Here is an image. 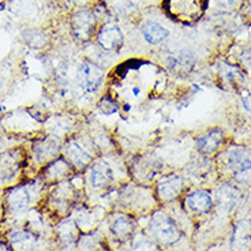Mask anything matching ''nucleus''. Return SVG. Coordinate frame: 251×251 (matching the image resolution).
<instances>
[{
    "instance_id": "1",
    "label": "nucleus",
    "mask_w": 251,
    "mask_h": 251,
    "mask_svg": "<svg viewBox=\"0 0 251 251\" xmlns=\"http://www.w3.org/2000/svg\"><path fill=\"white\" fill-rule=\"evenodd\" d=\"M149 231L151 236L161 245H174L180 239V231L177 229L174 220L163 212L153 214L149 224Z\"/></svg>"
},
{
    "instance_id": "2",
    "label": "nucleus",
    "mask_w": 251,
    "mask_h": 251,
    "mask_svg": "<svg viewBox=\"0 0 251 251\" xmlns=\"http://www.w3.org/2000/svg\"><path fill=\"white\" fill-rule=\"evenodd\" d=\"M228 170L232 172L233 179L239 183H251V151L245 148H233L226 158Z\"/></svg>"
},
{
    "instance_id": "3",
    "label": "nucleus",
    "mask_w": 251,
    "mask_h": 251,
    "mask_svg": "<svg viewBox=\"0 0 251 251\" xmlns=\"http://www.w3.org/2000/svg\"><path fill=\"white\" fill-rule=\"evenodd\" d=\"M76 83L83 93H94L104 81V70L90 62L82 63L76 71Z\"/></svg>"
},
{
    "instance_id": "4",
    "label": "nucleus",
    "mask_w": 251,
    "mask_h": 251,
    "mask_svg": "<svg viewBox=\"0 0 251 251\" xmlns=\"http://www.w3.org/2000/svg\"><path fill=\"white\" fill-rule=\"evenodd\" d=\"M96 26V17L89 10H81L73 17L71 27L73 33L79 41H88L92 37Z\"/></svg>"
},
{
    "instance_id": "5",
    "label": "nucleus",
    "mask_w": 251,
    "mask_h": 251,
    "mask_svg": "<svg viewBox=\"0 0 251 251\" xmlns=\"http://www.w3.org/2000/svg\"><path fill=\"white\" fill-rule=\"evenodd\" d=\"M232 251H251V220H242L233 228L231 238Z\"/></svg>"
},
{
    "instance_id": "6",
    "label": "nucleus",
    "mask_w": 251,
    "mask_h": 251,
    "mask_svg": "<svg viewBox=\"0 0 251 251\" xmlns=\"http://www.w3.org/2000/svg\"><path fill=\"white\" fill-rule=\"evenodd\" d=\"M30 190L26 186L14 188L6 197L7 206L11 213H24L30 205Z\"/></svg>"
},
{
    "instance_id": "7",
    "label": "nucleus",
    "mask_w": 251,
    "mask_h": 251,
    "mask_svg": "<svg viewBox=\"0 0 251 251\" xmlns=\"http://www.w3.org/2000/svg\"><path fill=\"white\" fill-rule=\"evenodd\" d=\"M19 153L17 151H7L0 154V182H10L19 171Z\"/></svg>"
},
{
    "instance_id": "8",
    "label": "nucleus",
    "mask_w": 251,
    "mask_h": 251,
    "mask_svg": "<svg viewBox=\"0 0 251 251\" xmlns=\"http://www.w3.org/2000/svg\"><path fill=\"white\" fill-rule=\"evenodd\" d=\"M97 41L102 50H119L123 45L125 37L118 26H105L99 33Z\"/></svg>"
},
{
    "instance_id": "9",
    "label": "nucleus",
    "mask_w": 251,
    "mask_h": 251,
    "mask_svg": "<svg viewBox=\"0 0 251 251\" xmlns=\"http://www.w3.org/2000/svg\"><path fill=\"white\" fill-rule=\"evenodd\" d=\"M184 202H186L188 210L193 213H207L213 206L212 197L207 194L206 191H202V190L190 193Z\"/></svg>"
},
{
    "instance_id": "10",
    "label": "nucleus",
    "mask_w": 251,
    "mask_h": 251,
    "mask_svg": "<svg viewBox=\"0 0 251 251\" xmlns=\"http://www.w3.org/2000/svg\"><path fill=\"white\" fill-rule=\"evenodd\" d=\"M183 188V179L177 175H170L163 177L158 184H157V190H158V195L160 198H163L165 201L175 198L176 195L182 191Z\"/></svg>"
},
{
    "instance_id": "11",
    "label": "nucleus",
    "mask_w": 251,
    "mask_h": 251,
    "mask_svg": "<svg viewBox=\"0 0 251 251\" xmlns=\"http://www.w3.org/2000/svg\"><path fill=\"white\" fill-rule=\"evenodd\" d=\"M112 168L105 161L96 163L92 167V170H90V184L94 188L107 187L108 184L112 182Z\"/></svg>"
},
{
    "instance_id": "12",
    "label": "nucleus",
    "mask_w": 251,
    "mask_h": 251,
    "mask_svg": "<svg viewBox=\"0 0 251 251\" xmlns=\"http://www.w3.org/2000/svg\"><path fill=\"white\" fill-rule=\"evenodd\" d=\"M223 142V131L219 128H214L203 134L197 141V149L203 154H210L219 149L220 144Z\"/></svg>"
},
{
    "instance_id": "13",
    "label": "nucleus",
    "mask_w": 251,
    "mask_h": 251,
    "mask_svg": "<svg viewBox=\"0 0 251 251\" xmlns=\"http://www.w3.org/2000/svg\"><path fill=\"white\" fill-rule=\"evenodd\" d=\"M66 156L69 158L70 163L76 168H85L92 160L88 151H85L81 145L76 144L75 141H71V142L67 144V146H66Z\"/></svg>"
},
{
    "instance_id": "14",
    "label": "nucleus",
    "mask_w": 251,
    "mask_h": 251,
    "mask_svg": "<svg viewBox=\"0 0 251 251\" xmlns=\"http://www.w3.org/2000/svg\"><path fill=\"white\" fill-rule=\"evenodd\" d=\"M142 34H144V38L149 43V44L157 45L161 44L163 41H165L168 36H170V31L167 30L164 26H161L157 22H153V21H149L146 22L142 27Z\"/></svg>"
},
{
    "instance_id": "15",
    "label": "nucleus",
    "mask_w": 251,
    "mask_h": 251,
    "mask_svg": "<svg viewBox=\"0 0 251 251\" xmlns=\"http://www.w3.org/2000/svg\"><path fill=\"white\" fill-rule=\"evenodd\" d=\"M217 202H219V205L223 209H226V210H232L233 207L236 206V203L240 200V194H239V191L235 187H232L231 184H223V186H220V188L217 190Z\"/></svg>"
},
{
    "instance_id": "16",
    "label": "nucleus",
    "mask_w": 251,
    "mask_h": 251,
    "mask_svg": "<svg viewBox=\"0 0 251 251\" xmlns=\"http://www.w3.org/2000/svg\"><path fill=\"white\" fill-rule=\"evenodd\" d=\"M10 242L17 251H30L36 246L37 239L27 231H15L10 233Z\"/></svg>"
},
{
    "instance_id": "17",
    "label": "nucleus",
    "mask_w": 251,
    "mask_h": 251,
    "mask_svg": "<svg viewBox=\"0 0 251 251\" xmlns=\"http://www.w3.org/2000/svg\"><path fill=\"white\" fill-rule=\"evenodd\" d=\"M193 56L187 52H179L176 55H172L167 59L168 69H171L174 73H182L186 70H190L193 67Z\"/></svg>"
},
{
    "instance_id": "18",
    "label": "nucleus",
    "mask_w": 251,
    "mask_h": 251,
    "mask_svg": "<svg viewBox=\"0 0 251 251\" xmlns=\"http://www.w3.org/2000/svg\"><path fill=\"white\" fill-rule=\"evenodd\" d=\"M132 229H134V223L128 216H119L113 220V223L111 224V231L116 238H128L131 235Z\"/></svg>"
},
{
    "instance_id": "19",
    "label": "nucleus",
    "mask_w": 251,
    "mask_h": 251,
    "mask_svg": "<svg viewBox=\"0 0 251 251\" xmlns=\"http://www.w3.org/2000/svg\"><path fill=\"white\" fill-rule=\"evenodd\" d=\"M57 153V145L53 141L47 139L43 144L38 145L37 148V156L40 160H50V157L56 156Z\"/></svg>"
},
{
    "instance_id": "20",
    "label": "nucleus",
    "mask_w": 251,
    "mask_h": 251,
    "mask_svg": "<svg viewBox=\"0 0 251 251\" xmlns=\"http://www.w3.org/2000/svg\"><path fill=\"white\" fill-rule=\"evenodd\" d=\"M69 170V164L66 163V161H63V160H57L48 168V176H53V177L59 179V177H63L64 175H67Z\"/></svg>"
},
{
    "instance_id": "21",
    "label": "nucleus",
    "mask_w": 251,
    "mask_h": 251,
    "mask_svg": "<svg viewBox=\"0 0 251 251\" xmlns=\"http://www.w3.org/2000/svg\"><path fill=\"white\" fill-rule=\"evenodd\" d=\"M131 251H158V249H157V246L153 242H151V240H148V239L145 238H139L132 245Z\"/></svg>"
},
{
    "instance_id": "22",
    "label": "nucleus",
    "mask_w": 251,
    "mask_h": 251,
    "mask_svg": "<svg viewBox=\"0 0 251 251\" xmlns=\"http://www.w3.org/2000/svg\"><path fill=\"white\" fill-rule=\"evenodd\" d=\"M101 109H102V112L104 113H113L116 109H118V105H116V102H113V101L108 100V99H105V100L101 101L100 104Z\"/></svg>"
},
{
    "instance_id": "23",
    "label": "nucleus",
    "mask_w": 251,
    "mask_h": 251,
    "mask_svg": "<svg viewBox=\"0 0 251 251\" xmlns=\"http://www.w3.org/2000/svg\"><path fill=\"white\" fill-rule=\"evenodd\" d=\"M242 104H243V108L246 109V112L249 113L251 118V93H249V92H243L242 93Z\"/></svg>"
},
{
    "instance_id": "24",
    "label": "nucleus",
    "mask_w": 251,
    "mask_h": 251,
    "mask_svg": "<svg viewBox=\"0 0 251 251\" xmlns=\"http://www.w3.org/2000/svg\"><path fill=\"white\" fill-rule=\"evenodd\" d=\"M243 59H245L246 64H247L249 67H251V48L246 50L245 55H243Z\"/></svg>"
},
{
    "instance_id": "25",
    "label": "nucleus",
    "mask_w": 251,
    "mask_h": 251,
    "mask_svg": "<svg viewBox=\"0 0 251 251\" xmlns=\"http://www.w3.org/2000/svg\"><path fill=\"white\" fill-rule=\"evenodd\" d=\"M221 4H232L235 0H219Z\"/></svg>"
},
{
    "instance_id": "26",
    "label": "nucleus",
    "mask_w": 251,
    "mask_h": 251,
    "mask_svg": "<svg viewBox=\"0 0 251 251\" xmlns=\"http://www.w3.org/2000/svg\"><path fill=\"white\" fill-rule=\"evenodd\" d=\"M0 1H1V0H0Z\"/></svg>"
}]
</instances>
